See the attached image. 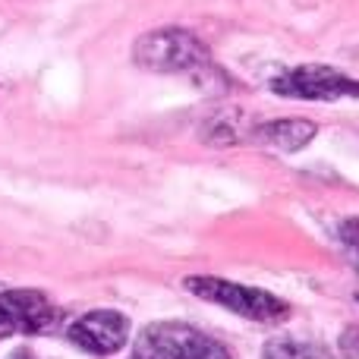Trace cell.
<instances>
[{"label": "cell", "instance_id": "obj_1", "mask_svg": "<svg viewBox=\"0 0 359 359\" xmlns=\"http://www.w3.org/2000/svg\"><path fill=\"white\" fill-rule=\"evenodd\" d=\"M133 60L136 67L151 69V73H174V76H192V79H211L221 76L215 67L208 48L198 35L186 29H155L145 32L133 44Z\"/></svg>", "mask_w": 359, "mask_h": 359}, {"label": "cell", "instance_id": "obj_2", "mask_svg": "<svg viewBox=\"0 0 359 359\" xmlns=\"http://www.w3.org/2000/svg\"><path fill=\"white\" fill-rule=\"evenodd\" d=\"M183 287L198 299H208L215 306H224L233 316H243L249 322H262V325H278L290 316V306L280 297L259 287H246L236 284L227 278H211V274H192L183 280Z\"/></svg>", "mask_w": 359, "mask_h": 359}, {"label": "cell", "instance_id": "obj_3", "mask_svg": "<svg viewBox=\"0 0 359 359\" xmlns=\"http://www.w3.org/2000/svg\"><path fill=\"white\" fill-rule=\"evenodd\" d=\"M133 359H230V353L202 328L183 322H155L139 331Z\"/></svg>", "mask_w": 359, "mask_h": 359}, {"label": "cell", "instance_id": "obj_4", "mask_svg": "<svg viewBox=\"0 0 359 359\" xmlns=\"http://www.w3.org/2000/svg\"><path fill=\"white\" fill-rule=\"evenodd\" d=\"M271 88L280 98H297V101H344L359 98V79L341 73L325 63H299V67L280 73L271 82Z\"/></svg>", "mask_w": 359, "mask_h": 359}, {"label": "cell", "instance_id": "obj_5", "mask_svg": "<svg viewBox=\"0 0 359 359\" xmlns=\"http://www.w3.org/2000/svg\"><path fill=\"white\" fill-rule=\"evenodd\" d=\"M69 341L92 356H111L130 341V318L117 309H95L69 325Z\"/></svg>", "mask_w": 359, "mask_h": 359}, {"label": "cell", "instance_id": "obj_6", "mask_svg": "<svg viewBox=\"0 0 359 359\" xmlns=\"http://www.w3.org/2000/svg\"><path fill=\"white\" fill-rule=\"evenodd\" d=\"M0 309L10 316L13 328L22 334H44L54 328L57 309L41 290H6L0 293Z\"/></svg>", "mask_w": 359, "mask_h": 359}, {"label": "cell", "instance_id": "obj_7", "mask_svg": "<svg viewBox=\"0 0 359 359\" xmlns=\"http://www.w3.org/2000/svg\"><path fill=\"white\" fill-rule=\"evenodd\" d=\"M318 126L312 120H299V117H287V120H271V123H262L255 130V139L271 149H280V151H299L316 139Z\"/></svg>", "mask_w": 359, "mask_h": 359}, {"label": "cell", "instance_id": "obj_8", "mask_svg": "<svg viewBox=\"0 0 359 359\" xmlns=\"http://www.w3.org/2000/svg\"><path fill=\"white\" fill-rule=\"evenodd\" d=\"M262 359H328L322 347L299 337H274L262 347Z\"/></svg>", "mask_w": 359, "mask_h": 359}, {"label": "cell", "instance_id": "obj_9", "mask_svg": "<svg viewBox=\"0 0 359 359\" xmlns=\"http://www.w3.org/2000/svg\"><path fill=\"white\" fill-rule=\"evenodd\" d=\"M337 236H341V243L350 249V252L359 259V217H350V221H344L341 227H337Z\"/></svg>", "mask_w": 359, "mask_h": 359}, {"label": "cell", "instance_id": "obj_10", "mask_svg": "<svg viewBox=\"0 0 359 359\" xmlns=\"http://www.w3.org/2000/svg\"><path fill=\"white\" fill-rule=\"evenodd\" d=\"M341 350H344L347 356L359 359V328H347V331H344V337H341Z\"/></svg>", "mask_w": 359, "mask_h": 359}, {"label": "cell", "instance_id": "obj_11", "mask_svg": "<svg viewBox=\"0 0 359 359\" xmlns=\"http://www.w3.org/2000/svg\"><path fill=\"white\" fill-rule=\"evenodd\" d=\"M10 334H16V328H13L10 316H6V312L0 309V341H4V337H10Z\"/></svg>", "mask_w": 359, "mask_h": 359}, {"label": "cell", "instance_id": "obj_12", "mask_svg": "<svg viewBox=\"0 0 359 359\" xmlns=\"http://www.w3.org/2000/svg\"><path fill=\"white\" fill-rule=\"evenodd\" d=\"M10 359H38V356L32 353V350H16V353H13Z\"/></svg>", "mask_w": 359, "mask_h": 359}]
</instances>
